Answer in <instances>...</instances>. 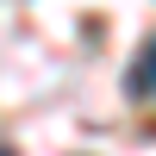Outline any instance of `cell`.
I'll list each match as a JSON object with an SVG mask.
<instances>
[{"label": "cell", "mask_w": 156, "mask_h": 156, "mask_svg": "<svg viewBox=\"0 0 156 156\" xmlns=\"http://www.w3.org/2000/svg\"><path fill=\"white\" fill-rule=\"evenodd\" d=\"M125 94H131V100H156V37L137 44L131 69H125Z\"/></svg>", "instance_id": "obj_1"}, {"label": "cell", "mask_w": 156, "mask_h": 156, "mask_svg": "<svg viewBox=\"0 0 156 156\" xmlns=\"http://www.w3.org/2000/svg\"><path fill=\"white\" fill-rule=\"evenodd\" d=\"M0 156H12V150H6V144H0Z\"/></svg>", "instance_id": "obj_2"}]
</instances>
